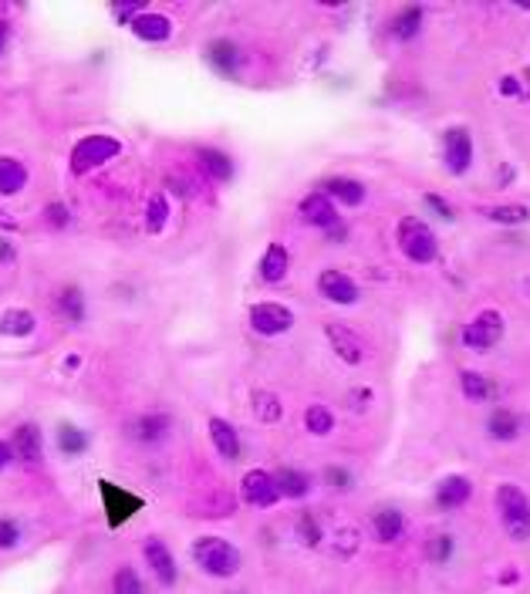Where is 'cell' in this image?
<instances>
[{
	"label": "cell",
	"instance_id": "1",
	"mask_svg": "<svg viewBox=\"0 0 530 594\" xmlns=\"http://www.w3.org/2000/svg\"><path fill=\"white\" fill-rule=\"evenodd\" d=\"M496 513L510 541H530V500L517 483H500L496 487Z\"/></svg>",
	"mask_w": 530,
	"mask_h": 594
},
{
	"label": "cell",
	"instance_id": "2",
	"mask_svg": "<svg viewBox=\"0 0 530 594\" xmlns=\"http://www.w3.org/2000/svg\"><path fill=\"white\" fill-rule=\"evenodd\" d=\"M193 560L210 577H233L240 571V550L223 537H200L193 543Z\"/></svg>",
	"mask_w": 530,
	"mask_h": 594
},
{
	"label": "cell",
	"instance_id": "3",
	"mask_svg": "<svg viewBox=\"0 0 530 594\" xmlns=\"http://www.w3.org/2000/svg\"><path fill=\"white\" fill-rule=\"evenodd\" d=\"M395 237H399V247H402V254L409 257L412 264H432V260L439 257V243H436V234H432V230H429V226L423 220H415V217H406V220L399 223Z\"/></svg>",
	"mask_w": 530,
	"mask_h": 594
},
{
	"label": "cell",
	"instance_id": "4",
	"mask_svg": "<svg viewBox=\"0 0 530 594\" xmlns=\"http://www.w3.org/2000/svg\"><path fill=\"white\" fill-rule=\"evenodd\" d=\"M99 493H102L105 520H108L112 530L122 527V524H129L138 510L146 507V500H142V496H136V493L119 487V483H112V479H99Z\"/></svg>",
	"mask_w": 530,
	"mask_h": 594
},
{
	"label": "cell",
	"instance_id": "5",
	"mask_svg": "<svg viewBox=\"0 0 530 594\" xmlns=\"http://www.w3.org/2000/svg\"><path fill=\"white\" fill-rule=\"evenodd\" d=\"M122 153V142L112 136H85L75 149H71V172L85 176V172L105 166L108 159H115Z\"/></svg>",
	"mask_w": 530,
	"mask_h": 594
},
{
	"label": "cell",
	"instance_id": "6",
	"mask_svg": "<svg viewBox=\"0 0 530 594\" xmlns=\"http://www.w3.org/2000/svg\"><path fill=\"white\" fill-rule=\"evenodd\" d=\"M503 314L494 311V307H486V311H479L473 321L463 328V345L466 348H477V352H486V348H494L496 341L503 338Z\"/></svg>",
	"mask_w": 530,
	"mask_h": 594
},
{
	"label": "cell",
	"instance_id": "7",
	"mask_svg": "<svg viewBox=\"0 0 530 594\" xmlns=\"http://www.w3.org/2000/svg\"><path fill=\"white\" fill-rule=\"evenodd\" d=\"M443 159L453 176H463L473 166V136L466 125H453L443 132Z\"/></svg>",
	"mask_w": 530,
	"mask_h": 594
},
{
	"label": "cell",
	"instance_id": "8",
	"mask_svg": "<svg viewBox=\"0 0 530 594\" xmlns=\"http://www.w3.org/2000/svg\"><path fill=\"white\" fill-rule=\"evenodd\" d=\"M250 328L264 338H277V335H288L294 328V314L291 307L274 305V301H264V305L250 307Z\"/></svg>",
	"mask_w": 530,
	"mask_h": 594
},
{
	"label": "cell",
	"instance_id": "9",
	"mask_svg": "<svg viewBox=\"0 0 530 594\" xmlns=\"http://www.w3.org/2000/svg\"><path fill=\"white\" fill-rule=\"evenodd\" d=\"M240 490H243V500H247L250 507H264V510H267V507H274L277 500H281L274 476L267 473V470H250V473L243 476Z\"/></svg>",
	"mask_w": 530,
	"mask_h": 594
},
{
	"label": "cell",
	"instance_id": "10",
	"mask_svg": "<svg viewBox=\"0 0 530 594\" xmlns=\"http://www.w3.org/2000/svg\"><path fill=\"white\" fill-rule=\"evenodd\" d=\"M172 429V419L170 416H162V412H146V416H138L129 423V436L142 446H153V442H162L170 436Z\"/></svg>",
	"mask_w": 530,
	"mask_h": 594
},
{
	"label": "cell",
	"instance_id": "11",
	"mask_svg": "<svg viewBox=\"0 0 530 594\" xmlns=\"http://www.w3.org/2000/svg\"><path fill=\"white\" fill-rule=\"evenodd\" d=\"M325 335H328V345H331V352L342 358L344 365H361V358H365V348H361L359 335H352V328H344V324H328Z\"/></svg>",
	"mask_w": 530,
	"mask_h": 594
},
{
	"label": "cell",
	"instance_id": "12",
	"mask_svg": "<svg viewBox=\"0 0 530 594\" xmlns=\"http://www.w3.org/2000/svg\"><path fill=\"white\" fill-rule=\"evenodd\" d=\"M318 290L331 305H355L359 301V284L342 271H325L318 277Z\"/></svg>",
	"mask_w": 530,
	"mask_h": 594
},
{
	"label": "cell",
	"instance_id": "13",
	"mask_svg": "<svg viewBox=\"0 0 530 594\" xmlns=\"http://www.w3.org/2000/svg\"><path fill=\"white\" fill-rule=\"evenodd\" d=\"M142 554H146V560H149V567H153V574L162 581V584H176V577H179V571H176V558L170 554V547L159 541V537H149V541L142 543Z\"/></svg>",
	"mask_w": 530,
	"mask_h": 594
},
{
	"label": "cell",
	"instance_id": "14",
	"mask_svg": "<svg viewBox=\"0 0 530 594\" xmlns=\"http://www.w3.org/2000/svg\"><path fill=\"white\" fill-rule=\"evenodd\" d=\"M470 496H473V483H470V476H446L439 479V487H436V503L443 510H460L463 503H470Z\"/></svg>",
	"mask_w": 530,
	"mask_h": 594
},
{
	"label": "cell",
	"instance_id": "15",
	"mask_svg": "<svg viewBox=\"0 0 530 594\" xmlns=\"http://www.w3.org/2000/svg\"><path fill=\"white\" fill-rule=\"evenodd\" d=\"M206 58H210V65L220 71L223 78H237V68L240 61H243V54L233 41H226V37H217L210 48H206Z\"/></svg>",
	"mask_w": 530,
	"mask_h": 594
},
{
	"label": "cell",
	"instance_id": "16",
	"mask_svg": "<svg viewBox=\"0 0 530 594\" xmlns=\"http://www.w3.org/2000/svg\"><path fill=\"white\" fill-rule=\"evenodd\" d=\"M41 446H44V440H41V429H37L35 423H24L14 429V440H11V449H14V456L24 459V463H41Z\"/></svg>",
	"mask_w": 530,
	"mask_h": 594
},
{
	"label": "cell",
	"instance_id": "17",
	"mask_svg": "<svg viewBox=\"0 0 530 594\" xmlns=\"http://www.w3.org/2000/svg\"><path fill=\"white\" fill-rule=\"evenodd\" d=\"M301 217L311 226H321V230H331L338 226V213H335V203L328 200L325 193H311L308 200L301 203Z\"/></svg>",
	"mask_w": 530,
	"mask_h": 594
},
{
	"label": "cell",
	"instance_id": "18",
	"mask_svg": "<svg viewBox=\"0 0 530 594\" xmlns=\"http://www.w3.org/2000/svg\"><path fill=\"white\" fill-rule=\"evenodd\" d=\"M210 440H213V446H217V453L223 459H240V436L226 419H220V416L210 419Z\"/></svg>",
	"mask_w": 530,
	"mask_h": 594
},
{
	"label": "cell",
	"instance_id": "19",
	"mask_svg": "<svg viewBox=\"0 0 530 594\" xmlns=\"http://www.w3.org/2000/svg\"><path fill=\"white\" fill-rule=\"evenodd\" d=\"M372 530H376L378 543H395L399 537H402V530H406V517H402L395 507L376 510V517H372Z\"/></svg>",
	"mask_w": 530,
	"mask_h": 594
},
{
	"label": "cell",
	"instance_id": "20",
	"mask_svg": "<svg viewBox=\"0 0 530 594\" xmlns=\"http://www.w3.org/2000/svg\"><path fill=\"white\" fill-rule=\"evenodd\" d=\"M325 196L344 206H359L365 200V186L359 179H348V176H331V179H325Z\"/></svg>",
	"mask_w": 530,
	"mask_h": 594
},
{
	"label": "cell",
	"instance_id": "21",
	"mask_svg": "<svg viewBox=\"0 0 530 594\" xmlns=\"http://www.w3.org/2000/svg\"><path fill=\"white\" fill-rule=\"evenodd\" d=\"M274 483H277V493H281V496H288V500H301V496H308L311 493L308 473L291 470V466H281V470L274 473Z\"/></svg>",
	"mask_w": 530,
	"mask_h": 594
},
{
	"label": "cell",
	"instance_id": "22",
	"mask_svg": "<svg viewBox=\"0 0 530 594\" xmlns=\"http://www.w3.org/2000/svg\"><path fill=\"white\" fill-rule=\"evenodd\" d=\"M486 432H490L496 442L517 440V432H520V419H517V412H513V408H494V412L486 416Z\"/></svg>",
	"mask_w": 530,
	"mask_h": 594
},
{
	"label": "cell",
	"instance_id": "23",
	"mask_svg": "<svg viewBox=\"0 0 530 594\" xmlns=\"http://www.w3.org/2000/svg\"><path fill=\"white\" fill-rule=\"evenodd\" d=\"M288 267H291V257L288 250L281 247V243H271L267 247V254L260 260V277L267 281V284H277V281H284L288 277Z\"/></svg>",
	"mask_w": 530,
	"mask_h": 594
},
{
	"label": "cell",
	"instance_id": "24",
	"mask_svg": "<svg viewBox=\"0 0 530 594\" xmlns=\"http://www.w3.org/2000/svg\"><path fill=\"white\" fill-rule=\"evenodd\" d=\"M132 31L142 41H170L172 37V20L162 18V14H138L132 20Z\"/></svg>",
	"mask_w": 530,
	"mask_h": 594
},
{
	"label": "cell",
	"instance_id": "25",
	"mask_svg": "<svg viewBox=\"0 0 530 594\" xmlns=\"http://www.w3.org/2000/svg\"><path fill=\"white\" fill-rule=\"evenodd\" d=\"M24 183H28L24 162L11 159V155H0V196H18Z\"/></svg>",
	"mask_w": 530,
	"mask_h": 594
},
{
	"label": "cell",
	"instance_id": "26",
	"mask_svg": "<svg viewBox=\"0 0 530 594\" xmlns=\"http://www.w3.org/2000/svg\"><path fill=\"white\" fill-rule=\"evenodd\" d=\"M88 432L85 429H78V425L71 423H61L58 425V449L65 453V456H82L88 449Z\"/></svg>",
	"mask_w": 530,
	"mask_h": 594
},
{
	"label": "cell",
	"instance_id": "27",
	"mask_svg": "<svg viewBox=\"0 0 530 594\" xmlns=\"http://www.w3.org/2000/svg\"><path fill=\"white\" fill-rule=\"evenodd\" d=\"M460 389L466 399H473V402H486V399H494V382L486 378V375L479 372H463L460 375Z\"/></svg>",
	"mask_w": 530,
	"mask_h": 594
},
{
	"label": "cell",
	"instance_id": "28",
	"mask_svg": "<svg viewBox=\"0 0 530 594\" xmlns=\"http://www.w3.org/2000/svg\"><path fill=\"white\" fill-rule=\"evenodd\" d=\"M35 331V314L31 311H7L4 318H0V335H14V338H24V335H31Z\"/></svg>",
	"mask_w": 530,
	"mask_h": 594
},
{
	"label": "cell",
	"instance_id": "29",
	"mask_svg": "<svg viewBox=\"0 0 530 594\" xmlns=\"http://www.w3.org/2000/svg\"><path fill=\"white\" fill-rule=\"evenodd\" d=\"M419 28H423V7H406V11H399L392 20V35L399 37V41L415 37Z\"/></svg>",
	"mask_w": 530,
	"mask_h": 594
},
{
	"label": "cell",
	"instance_id": "30",
	"mask_svg": "<svg viewBox=\"0 0 530 594\" xmlns=\"http://www.w3.org/2000/svg\"><path fill=\"white\" fill-rule=\"evenodd\" d=\"M250 406H254V416L260 423H277V419L284 416L281 399L271 395V392H254V395H250Z\"/></svg>",
	"mask_w": 530,
	"mask_h": 594
},
{
	"label": "cell",
	"instance_id": "31",
	"mask_svg": "<svg viewBox=\"0 0 530 594\" xmlns=\"http://www.w3.org/2000/svg\"><path fill=\"white\" fill-rule=\"evenodd\" d=\"M486 220L503 223V226H517V223H527L530 220V210L520 203H503V206H490L486 210Z\"/></svg>",
	"mask_w": 530,
	"mask_h": 594
},
{
	"label": "cell",
	"instance_id": "32",
	"mask_svg": "<svg viewBox=\"0 0 530 594\" xmlns=\"http://www.w3.org/2000/svg\"><path fill=\"white\" fill-rule=\"evenodd\" d=\"M58 311L71 318V321H82L85 318V297H82V290L78 288H65L58 294Z\"/></svg>",
	"mask_w": 530,
	"mask_h": 594
},
{
	"label": "cell",
	"instance_id": "33",
	"mask_svg": "<svg viewBox=\"0 0 530 594\" xmlns=\"http://www.w3.org/2000/svg\"><path fill=\"white\" fill-rule=\"evenodd\" d=\"M305 425H308L311 436H328V432L335 429V416H331L328 406H311L308 412H305Z\"/></svg>",
	"mask_w": 530,
	"mask_h": 594
},
{
	"label": "cell",
	"instance_id": "34",
	"mask_svg": "<svg viewBox=\"0 0 530 594\" xmlns=\"http://www.w3.org/2000/svg\"><path fill=\"white\" fill-rule=\"evenodd\" d=\"M196 155H200V162H203L217 179H230V176H233V162H230V155H223L220 149H200Z\"/></svg>",
	"mask_w": 530,
	"mask_h": 594
},
{
	"label": "cell",
	"instance_id": "35",
	"mask_svg": "<svg viewBox=\"0 0 530 594\" xmlns=\"http://www.w3.org/2000/svg\"><path fill=\"white\" fill-rule=\"evenodd\" d=\"M361 543V534L355 530V527H342L335 537H331V550L338 554V558H352L355 550H359Z\"/></svg>",
	"mask_w": 530,
	"mask_h": 594
},
{
	"label": "cell",
	"instance_id": "36",
	"mask_svg": "<svg viewBox=\"0 0 530 594\" xmlns=\"http://www.w3.org/2000/svg\"><path fill=\"white\" fill-rule=\"evenodd\" d=\"M112 594H146V584L132 567H122L119 574L112 577Z\"/></svg>",
	"mask_w": 530,
	"mask_h": 594
},
{
	"label": "cell",
	"instance_id": "37",
	"mask_svg": "<svg viewBox=\"0 0 530 594\" xmlns=\"http://www.w3.org/2000/svg\"><path fill=\"white\" fill-rule=\"evenodd\" d=\"M453 547H456L453 537H449V534H439V537H432V541H429L426 554H429L432 564H446V560L453 558Z\"/></svg>",
	"mask_w": 530,
	"mask_h": 594
},
{
	"label": "cell",
	"instance_id": "38",
	"mask_svg": "<svg viewBox=\"0 0 530 594\" xmlns=\"http://www.w3.org/2000/svg\"><path fill=\"white\" fill-rule=\"evenodd\" d=\"M146 220H149V230H162V226H166V220H170V203H166V196L155 193L153 200H149Z\"/></svg>",
	"mask_w": 530,
	"mask_h": 594
},
{
	"label": "cell",
	"instance_id": "39",
	"mask_svg": "<svg viewBox=\"0 0 530 594\" xmlns=\"http://www.w3.org/2000/svg\"><path fill=\"white\" fill-rule=\"evenodd\" d=\"M20 543V527L11 517H0V550H11Z\"/></svg>",
	"mask_w": 530,
	"mask_h": 594
},
{
	"label": "cell",
	"instance_id": "40",
	"mask_svg": "<svg viewBox=\"0 0 530 594\" xmlns=\"http://www.w3.org/2000/svg\"><path fill=\"white\" fill-rule=\"evenodd\" d=\"M297 537L308 543V547H314V543H321V530H318V520L311 517V513H305L301 520H297Z\"/></svg>",
	"mask_w": 530,
	"mask_h": 594
},
{
	"label": "cell",
	"instance_id": "41",
	"mask_svg": "<svg viewBox=\"0 0 530 594\" xmlns=\"http://www.w3.org/2000/svg\"><path fill=\"white\" fill-rule=\"evenodd\" d=\"M325 479L331 483V487H338V490H348L352 487V473H344V470H338V466H331L325 473Z\"/></svg>",
	"mask_w": 530,
	"mask_h": 594
},
{
	"label": "cell",
	"instance_id": "42",
	"mask_svg": "<svg viewBox=\"0 0 530 594\" xmlns=\"http://www.w3.org/2000/svg\"><path fill=\"white\" fill-rule=\"evenodd\" d=\"M426 203H429V210H436L443 220H453V210H449V203H446V200H439V196H432V193H429Z\"/></svg>",
	"mask_w": 530,
	"mask_h": 594
},
{
	"label": "cell",
	"instance_id": "43",
	"mask_svg": "<svg viewBox=\"0 0 530 594\" xmlns=\"http://www.w3.org/2000/svg\"><path fill=\"white\" fill-rule=\"evenodd\" d=\"M48 220H51L54 226H65V223H68V210L61 203H51L48 206Z\"/></svg>",
	"mask_w": 530,
	"mask_h": 594
},
{
	"label": "cell",
	"instance_id": "44",
	"mask_svg": "<svg viewBox=\"0 0 530 594\" xmlns=\"http://www.w3.org/2000/svg\"><path fill=\"white\" fill-rule=\"evenodd\" d=\"M14 463V449H11V442L0 440V470H7Z\"/></svg>",
	"mask_w": 530,
	"mask_h": 594
},
{
	"label": "cell",
	"instance_id": "45",
	"mask_svg": "<svg viewBox=\"0 0 530 594\" xmlns=\"http://www.w3.org/2000/svg\"><path fill=\"white\" fill-rule=\"evenodd\" d=\"M503 95H520V85H517V78H503Z\"/></svg>",
	"mask_w": 530,
	"mask_h": 594
},
{
	"label": "cell",
	"instance_id": "46",
	"mask_svg": "<svg viewBox=\"0 0 530 594\" xmlns=\"http://www.w3.org/2000/svg\"><path fill=\"white\" fill-rule=\"evenodd\" d=\"M4 44H7V20H0V51H4Z\"/></svg>",
	"mask_w": 530,
	"mask_h": 594
},
{
	"label": "cell",
	"instance_id": "47",
	"mask_svg": "<svg viewBox=\"0 0 530 594\" xmlns=\"http://www.w3.org/2000/svg\"><path fill=\"white\" fill-rule=\"evenodd\" d=\"M0 257H4V260H11V257H14V250H11L4 240H0Z\"/></svg>",
	"mask_w": 530,
	"mask_h": 594
},
{
	"label": "cell",
	"instance_id": "48",
	"mask_svg": "<svg viewBox=\"0 0 530 594\" xmlns=\"http://www.w3.org/2000/svg\"><path fill=\"white\" fill-rule=\"evenodd\" d=\"M524 82H530V68H527V71H524Z\"/></svg>",
	"mask_w": 530,
	"mask_h": 594
}]
</instances>
